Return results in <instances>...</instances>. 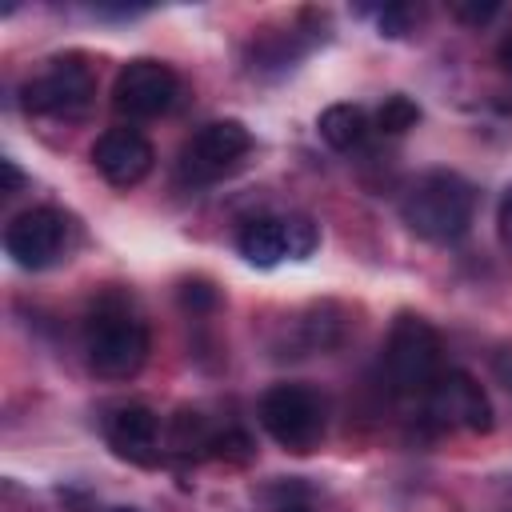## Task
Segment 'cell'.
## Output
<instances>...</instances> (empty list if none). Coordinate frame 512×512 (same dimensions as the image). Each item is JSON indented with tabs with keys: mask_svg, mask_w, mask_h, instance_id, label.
Here are the masks:
<instances>
[{
	"mask_svg": "<svg viewBox=\"0 0 512 512\" xmlns=\"http://www.w3.org/2000/svg\"><path fill=\"white\" fill-rule=\"evenodd\" d=\"M472 208H476V196H472V184L464 176H456V172H428V176H420L404 192L400 216H404V224L420 240L448 244V240H460L468 232Z\"/></svg>",
	"mask_w": 512,
	"mask_h": 512,
	"instance_id": "6da1fadb",
	"label": "cell"
},
{
	"mask_svg": "<svg viewBox=\"0 0 512 512\" xmlns=\"http://www.w3.org/2000/svg\"><path fill=\"white\" fill-rule=\"evenodd\" d=\"M84 352H88V364L96 376L128 380L148 360V328L124 304L104 300L92 308V316L84 324Z\"/></svg>",
	"mask_w": 512,
	"mask_h": 512,
	"instance_id": "7a4b0ae2",
	"label": "cell"
},
{
	"mask_svg": "<svg viewBox=\"0 0 512 512\" xmlns=\"http://www.w3.org/2000/svg\"><path fill=\"white\" fill-rule=\"evenodd\" d=\"M440 332L424 320V316H396L392 332H388V344H384V364H388V380L400 388V392H424L436 384V376L444 372L440 368Z\"/></svg>",
	"mask_w": 512,
	"mask_h": 512,
	"instance_id": "3957f363",
	"label": "cell"
},
{
	"mask_svg": "<svg viewBox=\"0 0 512 512\" xmlns=\"http://www.w3.org/2000/svg\"><path fill=\"white\" fill-rule=\"evenodd\" d=\"M264 432L288 452H312L324 436V404L304 384H276L260 396Z\"/></svg>",
	"mask_w": 512,
	"mask_h": 512,
	"instance_id": "277c9868",
	"label": "cell"
},
{
	"mask_svg": "<svg viewBox=\"0 0 512 512\" xmlns=\"http://www.w3.org/2000/svg\"><path fill=\"white\" fill-rule=\"evenodd\" d=\"M24 108L36 116H80L92 100V68L84 56L68 52L48 60V68L20 88Z\"/></svg>",
	"mask_w": 512,
	"mask_h": 512,
	"instance_id": "5b68a950",
	"label": "cell"
},
{
	"mask_svg": "<svg viewBox=\"0 0 512 512\" xmlns=\"http://www.w3.org/2000/svg\"><path fill=\"white\" fill-rule=\"evenodd\" d=\"M248 148H252V136L240 120H212V124L196 128V136L180 148L176 172L184 184H208V180L224 176L228 168H236Z\"/></svg>",
	"mask_w": 512,
	"mask_h": 512,
	"instance_id": "8992f818",
	"label": "cell"
},
{
	"mask_svg": "<svg viewBox=\"0 0 512 512\" xmlns=\"http://www.w3.org/2000/svg\"><path fill=\"white\" fill-rule=\"evenodd\" d=\"M180 96V76L160 60H128L112 84V108L128 120L164 116Z\"/></svg>",
	"mask_w": 512,
	"mask_h": 512,
	"instance_id": "52a82bcc",
	"label": "cell"
},
{
	"mask_svg": "<svg viewBox=\"0 0 512 512\" xmlns=\"http://www.w3.org/2000/svg\"><path fill=\"white\" fill-rule=\"evenodd\" d=\"M428 416L440 428H464V432H488L492 428V404L488 392L468 372H440L428 388Z\"/></svg>",
	"mask_w": 512,
	"mask_h": 512,
	"instance_id": "ba28073f",
	"label": "cell"
},
{
	"mask_svg": "<svg viewBox=\"0 0 512 512\" xmlns=\"http://www.w3.org/2000/svg\"><path fill=\"white\" fill-rule=\"evenodd\" d=\"M68 240V220L56 208H28L20 216H12V224L4 228V252L20 264V268H44L64 252Z\"/></svg>",
	"mask_w": 512,
	"mask_h": 512,
	"instance_id": "9c48e42d",
	"label": "cell"
},
{
	"mask_svg": "<svg viewBox=\"0 0 512 512\" xmlns=\"http://www.w3.org/2000/svg\"><path fill=\"white\" fill-rule=\"evenodd\" d=\"M92 160L100 168V176L116 188H132L140 184L152 164H156V148L144 132L136 128H108L96 144H92Z\"/></svg>",
	"mask_w": 512,
	"mask_h": 512,
	"instance_id": "30bf717a",
	"label": "cell"
},
{
	"mask_svg": "<svg viewBox=\"0 0 512 512\" xmlns=\"http://www.w3.org/2000/svg\"><path fill=\"white\" fill-rule=\"evenodd\" d=\"M104 436H108V444L120 456L148 460L152 448H156V440H160V416L152 408H144V404H120V408L108 412Z\"/></svg>",
	"mask_w": 512,
	"mask_h": 512,
	"instance_id": "8fae6325",
	"label": "cell"
},
{
	"mask_svg": "<svg viewBox=\"0 0 512 512\" xmlns=\"http://www.w3.org/2000/svg\"><path fill=\"white\" fill-rule=\"evenodd\" d=\"M236 248L248 264L256 268H272L288 256V236H284V220H272V216H260V220H248L236 236Z\"/></svg>",
	"mask_w": 512,
	"mask_h": 512,
	"instance_id": "7c38bea8",
	"label": "cell"
},
{
	"mask_svg": "<svg viewBox=\"0 0 512 512\" xmlns=\"http://www.w3.org/2000/svg\"><path fill=\"white\" fill-rule=\"evenodd\" d=\"M316 128H320V136H324L328 148L352 152V148L364 140V132H368V116H364V108H356V104H332V108L320 112Z\"/></svg>",
	"mask_w": 512,
	"mask_h": 512,
	"instance_id": "4fadbf2b",
	"label": "cell"
},
{
	"mask_svg": "<svg viewBox=\"0 0 512 512\" xmlns=\"http://www.w3.org/2000/svg\"><path fill=\"white\" fill-rule=\"evenodd\" d=\"M416 120H420V108L408 96H388L376 108V128H384V132H408Z\"/></svg>",
	"mask_w": 512,
	"mask_h": 512,
	"instance_id": "5bb4252c",
	"label": "cell"
},
{
	"mask_svg": "<svg viewBox=\"0 0 512 512\" xmlns=\"http://www.w3.org/2000/svg\"><path fill=\"white\" fill-rule=\"evenodd\" d=\"M284 236H288V256H292V260L312 256L316 244H320V232H316V224H312L308 216H288V220H284Z\"/></svg>",
	"mask_w": 512,
	"mask_h": 512,
	"instance_id": "9a60e30c",
	"label": "cell"
},
{
	"mask_svg": "<svg viewBox=\"0 0 512 512\" xmlns=\"http://www.w3.org/2000/svg\"><path fill=\"white\" fill-rule=\"evenodd\" d=\"M448 12H452L460 24H468V28H480V24H488V20L500 12V4H496V0H456Z\"/></svg>",
	"mask_w": 512,
	"mask_h": 512,
	"instance_id": "2e32d148",
	"label": "cell"
},
{
	"mask_svg": "<svg viewBox=\"0 0 512 512\" xmlns=\"http://www.w3.org/2000/svg\"><path fill=\"white\" fill-rule=\"evenodd\" d=\"M408 20H412V12L400 8V4H392V8L380 12V32H384V36H404V32H408Z\"/></svg>",
	"mask_w": 512,
	"mask_h": 512,
	"instance_id": "e0dca14e",
	"label": "cell"
},
{
	"mask_svg": "<svg viewBox=\"0 0 512 512\" xmlns=\"http://www.w3.org/2000/svg\"><path fill=\"white\" fill-rule=\"evenodd\" d=\"M0 172H4V196H12V192H20V184H24V172L12 164V160H0Z\"/></svg>",
	"mask_w": 512,
	"mask_h": 512,
	"instance_id": "ac0fdd59",
	"label": "cell"
},
{
	"mask_svg": "<svg viewBox=\"0 0 512 512\" xmlns=\"http://www.w3.org/2000/svg\"><path fill=\"white\" fill-rule=\"evenodd\" d=\"M496 60H500L504 72H512V28L500 36V44H496Z\"/></svg>",
	"mask_w": 512,
	"mask_h": 512,
	"instance_id": "d6986e66",
	"label": "cell"
},
{
	"mask_svg": "<svg viewBox=\"0 0 512 512\" xmlns=\"http://www.w3.org/2000/svg\"><path fill=\"white\" fill-rule=\"evenodd\" d=\"M500 236L512 244V192H508L504 204H500Z\"/></svg>",
	"mask_w": 512,
	"mask_h": 512,
	"instance_id": "ffe728a7",
	"label": "cell"
},
{
	"mask_svg": "<svg viewBox=\"0 0 512 512\" xmlns=\"http://www.w3.org/2000/svg\"><path fill=\"white\" fill-rule=\"evenodd\" d=\"M496 372H500V380H504L508 392H512V352H504V356L496 360Z\"/></svg>",
	"mask_w": 512,
	"mask_h": 512,
	"instance_id": "44dd1931",
	"label": "cell"
},
{
	"mask_svg": "<svg viewBox=\"0 0 512 512\" xmlns=\"http://www.w3.org/2000/svg\"><path fill=\"white\" fill-rule=\"evenodd\" d=\"M284 512H308V508H304V504H288Z\"/></svg>",
	"mask_w": 512,
	"mask_h": 512,
	"instance_id": "7402d4cb",
	"label": "cell"
},
{
	"mask_svg": "<svg viewBox=\"0 0 512 512\" xmlns=\"http://www.w3.org/2000/svg\"><path fill=\"white\" fill-rule=\"evenodd\" d=\"M112 512H136V508H112Z\"/></svg>",
	"mask_w": 512,
	"mask_h": 512,
	"instance_id": "603a6c76",
	"label": "cell"
}]
</instances>
